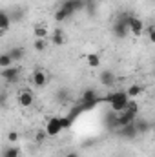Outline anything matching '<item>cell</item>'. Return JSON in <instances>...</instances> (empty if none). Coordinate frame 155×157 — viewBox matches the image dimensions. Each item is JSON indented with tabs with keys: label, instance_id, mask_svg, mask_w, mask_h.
<instances>
[{
	"label": "cell",
	"instance_id": "cell-1",
	"mask_svg": "<svg viewBox=\"0 0 155 157\" xmlns=\"http://www.w3.org/2000/svg\"><path fill=\"white\" fill-rule=\"evenodd\" d=\"M110 102V106H112V110H115V112H124L126 108H128V104H130V97H128V93L126 91H115V93H110L106 99H102V102Z\"/></svg>",
	"mask_w": 155,
	"mask_h": 157
},
{
	"label": "cell",
	"instance_id": "cell-2",
	"mask_svg": "<svg viewBox=\"0 0 155 157\" xmlns=\"http://www.w3.org/2000/svg\"><path fill=\"white\" fill-rule=\"evenodd\" d=\"M113 35L117 39H126L130 35V15H120L113 22Z\"/></svg>",
	"mask_w": 155,
	"mask_h": 157
},
{
	"label": "cell",
	"instance_id": "cell-3",
	"mask_svg": "<svg viewBox=\"0 0 155 157\" xmlns=\"http://www.w3.org/2000/svg\"><path fill=\"white\" fill-rule=\"evenodd\" d=\"M99 102H100V99H99V95L93 88H89L82 93V108L84 110H93Z\"/></svg>",
	"mask_w": 155,
	"mask_h": 157
},
{
	"label": "cell",
	"instance_id": "cell-4",
	"mask_svg": "<svg viewBox=\"0 0 155 157\" xmlns=\"http://www.w3.org/2000/svg\"><path fill=\"white\" fill-rule=\"evenodd\" d=\"M62 130H64V126H62V117H51L46 122V133H47V137H55V135H59Z\"/></svg>",
	"mask_w": 155,
	"mask_h": 157
},
{
	"label": "cell",
	"instance_id": "cell-5",
	"mask_svg": "<svg viewBox=\"0 0 155 157\" xmlns=\"http://www.w3.org/2000/svg\"><path fill=\"white\" fill-rule=\"evenodd\" d=\"M130 33L133 37H141L144 33V22L133 15H130Z\"/></svg>",
	"mask_w": 155,
	"mask_h": 157
},
{
	"label": "cell",
	"instance_id": "cell-6",
	"mask_svg": "<svg viewBox=\"0 0 155 157\" xmlns=\"http://www.w3.org/2000/svg\"><path fill=\"white\" fill-rule=\"evenodd\" d=\"M60 7L66 9V11L70 13V17H71V15H75L77 11L84 9V0H64V2L60 4Z\"/></svg>",
	"mask_w": 155,
	"mask_h": 157
},
{
	"label": "cell",
	"instance_id": "cell-7",
	"mask_svg": "<svg viewBox=\"0 0 155 157\" xmlns=\"http://www.w3.org/2000/svg\"><path fill=\"white\" fill-rule=\"evenodd\" d=\"M0 77L4 78L6 82H17L18 77H20V70L17 66H11V68H4L0 71Z\"/></svg>",
	"mask_w": 155,
	"mask_h": 157
},
{
	"label": "cell",
	"instance_id": "cell-8",
	"mask_svg": "<svg viewBox=\"0 0 155 157\" xmlns=\"http://www.w3.org/2000/svg\"><path fill=\"white\" fill-rule=\"evenodd\" d=\"M33 91L31 90H20L18 91V104L22 108H31L33 106Z\"/></svg>",
	"mask_w": 155,
	"mask_h": 157
},
{
	"label": "cell",
	"instance_id": "cell-9",
	"mask_svg": "<svg viewBox=\"0 0 155 157\" xmlns=\"http://www.w3.org/2000/svg\"><path fill=\"white\" fill-rule=\"evenodd\" d=\"M31 82H33V86H37V88H44L46 84H47V73L39 68V70H35L33 73H31Z\"/></svg>",
	"mask_w": 155,
	"mask_h": 157
},
{
	"label": "cell",
	"instance_id": "cell-10",
	"mask_svg": "<svg viewBox=\"0 0 155 157\" xmlns=\"http://www.w3.org/2000/svg\"><path fill=\"white\" fill-rule=\"evenodd\" d=\"M99 78H100V84H102V86L112 88V86L115 84V80H117V75L112 71V70H102L100 75H99Z\"/></svg>",
	"mask_w": 155,
	"mask_h": 157
},
{
	"label": "cell",
	"instance_id": "cell-11",
	"mask_svg": "<svg viewBox=\"0 0 155 157\" xmlns=\"http://www.w3.org/2000/svg\"><path fill=\"white\" fill-rule=\"evenodd\" d=\"M119 133H120L124 139H135V137L139 135V130H137L135 122H131V124H128V126H122V128H119Z\"/></svg>",
	"mask_w": 155,
	"mask_h": 157
},
{
	"label": "cell",
	"instance_id": "cell-12",
	"mask_svg": "<svg viewBox=\"0 0 155 157\" xmlns=\"http://www.w3.org/2000/svg\"><path fill=\"white\" fill-rule=\"evenodd\" d=\"M11 22H13V20H11V15H9L7 11H2V13H0V33H7Z\"/></svg>",
	"mask_w": 155,
	"mask_h": 157
},
{
	"label": "cell",
	"instance_id": "cell-13",
	"mask_svg": "<svg viewBox=\"0 0 155 157\" xmlns=\"http://www.w3.org/2000/svg\"><path fill=\"white\" fill-rule=\"evenodd\" d=\"M135 126H137V130H139V135L148 133V132L153 128V124H152L150 121H146V119H137V121H135Z\"/></svg>",
	"mask_w": 155,
	"mask_h": 157
},
{
	"label": "cell",
	"instance_id": "cell-14",
	"mask_svg": "<svg viewBox=\"0 0 155 157\" xmlns=\"http://www.w3.org/2000/svg\"><path fill=\"white\" fill-rule=\"evenodd\" d=\"M9 55L13 57V60H15V64H17V62H20V60L24 59L26 51H24V48H22V46H15V48H11V49H9Z\"/></svg>",
	"mask_w": 155,
	"mask_h": 157
},
{
	"label": "cell",
	"instance_id": "cell-15",
	"mask_svg": "<svg viewBox=\"0 0 155 157\" xmlns=\"http://www.w3.org/2000/svg\"><path fill=\"white\" fill-rule=\"evenodd\" d=\"M11 66H15V60H13V57L9 55V51L2 53V55H0V68L4 70V68H11Z\"/></svg>",
	"mask_w": 155,
	"mask_h": 157
},
{
	"label": "cell",
	"instance_id": "cell-16",
	"mask_svg": "<svg viewBox=\"0 0 155 157\" xmlns=\"http://www.w3.org/2000/svg\"><path fill=\"white\" fill-rule=\"evenodd\" d=\"M86 62L89 68H99L100 66V55L99 53H88L86 55Z\"/></svg>",
	"mask_w": 155,
	"mask_h": 157
},
{
	"label": "cell",
	"instance_id": "cell-17",
	"mask_svg": "<svg viewBox=\"0 0 155 157\" xmlns=\"http://www.w3.org/2000/svg\"><path fill=\"white\" fill-rule=\"evenodd\" d=\"M142 91H144V86H141V84H131V86L126 90V93H128V97H130V99H135V97H139Z\"/></svg>",
	"mask_w": 155,
	"mask_h": 157
},
{
	"label": "cell",
	"instance_id": "cell-18",
	"mask_svg": "<svg viewBox=\"0 0 155 157\" xmlns=\"http://www.w3.org/2000/svg\"><path fill=\"white\" fill-rule=\"evenodd\" d=\"M51 42H53L55 46H62V44L66 42V37H64V31H62V29H55V31L51 33Z\"/></svg>",
	"mask_w": 155,
	"mask_h": 157
},
{
	"label": "cell",
	"instance_id": "cell-19",
	"mask_svg": "<svg viewBox=\"0 0 155 157\" xmlns=\"http://www.w3.org/2000/svg\"><path fill=\"white\" fill-rule=\"evenodd\" d=\"M33 35H35V39H47L49 37V31H47V28L44 24H39V26H35Z\"/></svg>",
	"mask_w": 155,
	"mask_h": 157
},
{
	"label": "cell",
	"instance_id": "cell-20",
	"mask_svg": "<svg viewBox=\"0 0 155 157\" xmlns=\"http://www.w3.org/2000/svg\"><path fill=\"white\" fill-rule=\"evenodd\" d=\"M20 155V148L11 144V146H6L4 152H2V157H18Z\"/></svg>",
	"mask_w": 155,
	"mask_h": 157
},
{
	"label": "cell",
	"instance_id": "cell-21",
	"mask_svg": "<svg viewBox=\"0 0 155 157\" xmlns=\"http://www.w3.org/2000/svg\"><path fill=\"white\" fill-rule=\"evenodd\" d=\"M26 17V9L24 7H15V11L11 13V20L13 22H22Z\"/></svg>",
	"mask_w": 155,
	"mask_h": 157
},
{
	"label": "cell",
	"instance_id": "cell-22",
	"mask_svg": "<svg viewBox=\"0 0 155 157\" xmlns=\"http://www.w3.org/2000/svg\"><path fill=\"white\" fill-rule=\"evenodd\" d=\"M55 99L59 101V102H68L70 101V90H66V88H60L59 91H57V95H55Z\"/></svg>",
	"mask_w": 155,
	"mask_h": 157
},
{
	"label": "cell",
	"instance_id": "cell-23",
	"mask_svg": "<svg viewBox=\"0 0 155 157\" xmlns=\"http://www.w3.org/2000/svg\"><path fill=\"white\" fill-rule=\"evenodd\" d=\"M53 18H55L57 22H64L66 18H70V13H68L66 9H62V7L59 6V9L55 11V17H53Z\"/></svg>",
	"mask_w": 155,
	"mask_h": 157
},
{
	"label": "cell",
	"instance_id": "cell-24",
	"mask_svg": "<svg viewBox=\"0 0 155 157\" xmlns=\"http://www.w3.org/2000/svg\"><path fill=\"white\" fill-rule=\"evenodd\" d=\"M84 9L89 15H95V11H97V0H84Z\"/></svg>",
	"mask_w": 155,
	"mask_h": 157
},
{
	"label": "cell",
	"instance_id": "cell-25",
	"mask_svg": "<svg viewBox=\"0 0 155 157\" xmlns=\"http://www.w3.org/2000/svg\"><path fill=\"white\" fill-rule=\"evenodd\" d=\"M33 48H35V51L42 53V51L47 48V42H46V39H35V42H33Z\"/></svg>",
	"mask_w": 155,
	"mask_h": 157
},
{
	"label": "cell",
	"instance_id": "cell-26",
	"mask_svg": "<svg viewBox=\"0 0 155 157\" xmlns=\"http://www.w3.org/2000/svg\"><path fill=\"white\" fill-rule=\"evenodd\" d=\"M126 112H130V113H133V115H137L139 113V104L131 99L130 101V104H128V108H126Z\"/></svg>",
	"mask_w": 155,
	"mask_h": 157
},
{
	"label": "cell",
	"instance_id": "cell-27",
	"mask_svg": "<svg viewBox=\"0 0 155 157\" xmlns=\"http://www.w3.org/2000/svg\"><path fill=\"white\" fill-rule=\"evenodd\" d=\"M146 35H148V39L152 44H155V26H150L148 29H146Z\"/></svg>",
	"mask_w": 155,
	"mask_h": 157
},
{
	"label": "cell",
	"instance_id": "cell-28",
	"mask_svg": "<svg viewBox=\"0 0 155 157\" xmlns=\"http://www.w3.org/2000/svg\"><path fill=\"white\" fill-rule=\"evenodd\" d=\"M7 141H9L11 144H15V143L18 141V133H17V132H9V135H7Z\"/></svg>",
	"mask_w": 155,
	"mask_h": 157
},
{
	"label": "cell",
	"instance_id": "cell-29",
	"mask_svg": "<svg viewBox=\"0 0 155 157\" xmlns=\"http://www.w3.org/2000/svg\"><path fill=\"white\" fill-rule=\"evenodd\" d=\"M46 137H47V133H46V130H42V132H39V133H37V143H42V141H44Z\"/></svg>",
	"mask_w": 155,
	"mask_h": 157
},
{
	"label": "cell",
	"instance_id": "cell-30",
	"mask_svg": "<svg viewBox=\"0 0 155 157\" xmlns=\"http://www.w3.org/2000/svg\"><path fill=\"white\" fill-rule=\"evenodd\" d=\"M66 157H78V154H77V152H70Z\"/></svg>",
	"mask_w": 155,
	"mask_h": 157
},
{
	"label": "cell",
	"instance_id": "cell-31",
	"mask_svg": "<svg viewBox=\"0 0 155 157\" xmlns=\"http://www.w3.org/2000/svg\"><path fill=\"white\" fill-rule=\"evenodd\" d=\"M153 132H155V122H153Z\"/></svg>",
	"mask_w": 155,
	"mask_h": 157
}]
</instances>
